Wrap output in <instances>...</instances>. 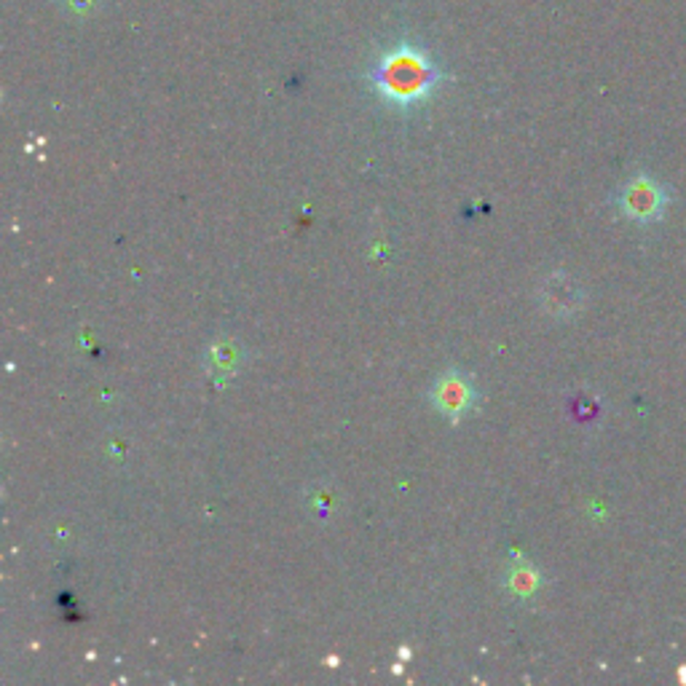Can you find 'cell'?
<instances>
[{
	"label": "cell",
	"instance_id": "cell-1",
	"mask_svg": "<svg viewBox=\"0 0 686 686\" xmlns=\"http://www.w3.org/2000/svg\"><path fill=\"white\" fill-rule=\"evenodd\" d=\"M368 78L389 105L414 108V105L427 100L446 76L421 46L402 41L370 68Z\"/></svg>",
	"mask_w": 686,
	"mask_h": 686
},
{
	"label": "cell",
	"instance_id": "cell-2",
	"mask_svg": "<svg viewBox=\"0 0 686 686\" xmlns=\"http://www.w3.org/2000/svg\"><path fill=\"white\" fill-rule=\"evenodd\" d=\"M433 400L440 414H446L456 421V418L467 414L475 405V389L473 384H469V378L459 374V370H448V374L435 384Z\"/></svg>",
	"mask_w": 686,
	"mask_h": 686
},
{
	"label": "cell",
	"instance_id": "cell-3",
	"mask_svg": "<svg viewBox=\"0 0 686 686\" xmlns=\"http://www.w3.org/2000/svg\"><path fill=\"white\" fill-rule=\"evenodd\" d=\"M665 201L668 196L659 191L657 182H652L649 178H638L633 182H627V188L619 193V205L630 218L636 220H652L663 212Z\"/></svg>",
	"mask_w": 686,
	"mask_h": 686
},
{
	"label": "cell",
	"instance_id": "cell-4",
	"mask_svg": "<svg viewBox=\"0 0 686 686\" xmlns=\"http://www.w3.org/2000/svg\"><path fill=\"white\" fill-rule=\"evenodd\" d=\"M541 298H545V304L550 306L553 314H568L571 309H577L579 304V290L574 287L571 279H568L566 290H558V279H547L545 290H541Z\"/></svg>",
	"mask_w": 686,
	"mask_h": 686
}]
</instances>
